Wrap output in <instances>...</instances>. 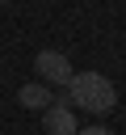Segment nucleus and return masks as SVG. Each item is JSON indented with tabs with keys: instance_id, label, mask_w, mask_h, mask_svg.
Wrapping results in <instances>:
<instances>
[{
	"instance_id": "1",
	"label": "nucleus",
	"mask_w": 126,
	"mask_h": 135,
	"mask_svg": "<svg viewBox=\"0 0 126 135\" xmlns=\"http://www.w3.org/2000/svg\"><path fill=\"white\" fill-rule=\"evenodd\" d=\"M67 101L88 110V114H109L118 105V89L109 84V76L101 72H71L67 80Z\"/></svg>"
},
{
	"instance_id": "2",
	"label": "nucleus",
	"mask_w": 126,
	"mask_h": 135,
	"mask_svg": "<svg viewBox=\"0 0 126 135\" xmlns=\"http://www.w3.org/2000/svg\"><path fill=\"white\" fill-rule=\"evenodd\" d=\"M34 68H38V76H42L46 84H67V80H71V59H67L63 51H38Z\"/></svg>"
},
{
	"instance_id": "3",
	"label": "nucleus",
	"mask_w": 126,
	"mask_h": 135,
	"mask_svg": "<svg viewBox=\"0 0 126 135\" xmlns=\"http://www.w3.org/2000/svg\"><path fill=\"white\" fill-rule=\"evenodd\" d=\"M42 127H46V135H76V114L67 105H46L42 110Z\"/></svg>"
},
{
	"instance_id": "4",
	"label": "nucleus",
	"mask_w": 126,
	"mask_h": 135,
	"mask_svg": "<svg viewBox=\"0 0 126 135\" xmlns=\"http://www.w3.org/2000/svg\"><path fill=\"white\" fill-rule=\"evenodd\" d=\"M17 101H21L25 110H46V105H55V97H50V89H46V84H21Z\"/></svg>"
},
{
	"instance_id": "5",
	"label": "nucleus",
	"mask_w": 126,
	"mask_h": 135,
	"mask_svg": "<svg viewBox=\"0 0 126 135\" xmlns=\"http://www.w3.org/2000/svg\"><path fill=\"white\" fill-rule=\"evenodd\" d=\"M76 135H113L109 127H84V131H76Z\"/></svg>"
},
{
	"instance_id": "6",
	"label": "nucleus",
	"mask_w": 126,
	"mask_h": 135,
	"mask_svg": "<svg viewBox=\"0 0 126 135\" xmlns=\"http://www.w3.org/2000/svg\"><path fill=\"white\" fill-rule=\"evenodd\" d=\"M0 4H4V0H0Z\"/></svg>"
}]
</instances>
